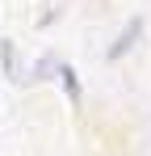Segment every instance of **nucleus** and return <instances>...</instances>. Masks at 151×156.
<instances>
[{
  "label": "nucleus",
  "mask_w": 151,
  "mask_h": 156,
  "mask_svg": "<svg viewBox=\"0 0 151 156\" xmlns=\"http://www.w3.org/2000/svg\"><path fill=\"white\" fill-rule=\"evenodd\" d=\"M139 34H143V21L134 17V21L126 26V34H118V42L109 47V59H118V55H126V51H130V47H134V38H139Z\"/></svg>",
  "instance_id": "1"
},
{
  "label": "nucleus",
  "mask_w": 151,
  "mask_h": 156,
  "mask_svg": "<svg viewBox=\"0 0 151 156\" xmlns=\"http://www.w3.org/2000/svg\"><path fill=\"white\" fill-rule=\"evenodd\" d=\"M59 76H63V89H67L72 105H80V80H76V72H72V68H59Z\"/></svg>",
  "instance_id": "2"
}]
</instances>
